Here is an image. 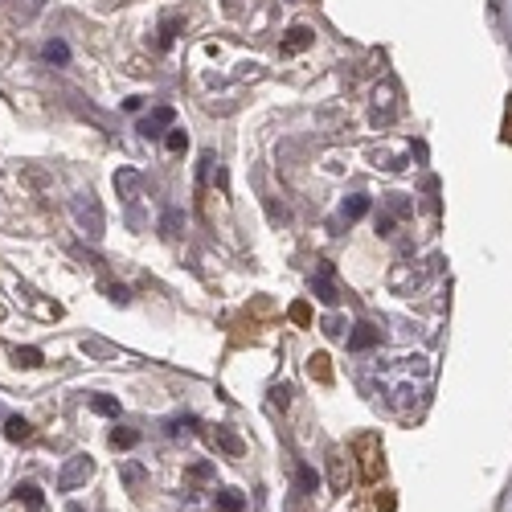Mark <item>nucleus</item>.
Instances as JSON below:
<instances>
[{
    "label": "nucleus",
    "instance_id": "nucleus-24",
    "mask_svg": "<svg viewBox=\"0 0 512 512\" xmlns=\"http://www.w3.org/2000/svg\"><path fill=\"white\" fill-rule=\"evenodd\" d=\"M324 332H328V336H340V332H345V324H340V320L332 316V320H324Z\"/></svg>",
    "mask_w": 512,
    "mask_h": 512
},
{
    "label": "nucleus",
    "instance_id": "nucleus-11",
    "mask_svg": "<svg viewBox=\"0 0 512 512\" xmlns=\"http://www.w3.org/2000/svg\"><path fill=\"white\" fill-rule=\"evenodd\" d=\"M119 476H123L127 488H140V484H144V467H140V463H123V467H119Z\"/></svg>",
    "mask_w": 512,
    "mask_h": 512
},
{
    "label": "nucleus",
    "instance_id": "nucleus-25",
    "mask_svg": "<svg viewBox=\"0 0 512 512\" xmlns=\"http://www.w3.org/2000/svg\"><path fill=\"white\" fill-rule=\"evenodd\" d=\"M504 140L512 144V103H508V119H504Z\"/></svg>",
    "mask_w": 512,
    "mask_h": 512
},
{
    "label": "nucleus",
    "instance_id": "nucleus-18",
    "mask_svg": "<svg viewBox=\"0 0 512 512\" xmlns=\"http://www.w3.org/2000/svg\"><path fill=\"white\" fill-rule=\"evenodd\" d=\"M218 504H222L226 512H238V508H242V496H234V492H222V496H218Z\"/></svg>",
    "mask_w": 512,
    "mask_h": 512
},
{
    "label": "nucleus",
    "instance_id": "nucleus-6",
    "mask_svg": "<svg viewBox=\"0 0 512 512\" xmlns=\"http://www.w3.org/2000/svg\"><path fill=\"white\" fill-rule=\"evenodd\" d=\"M316 295H320L324 304H336V300H340V291H336V283H332V271H328V267H324V271H320V279H316Z\"/></svg>",
    "mask_w": 512,
    "mask_h": 512
},
{
    "label": "nucleus",
    "instance_id": "nucleus-21",
    "mask_svg": "<svg viewBox=\"0 0 512 512\" xmlns=\"http://www.w3.org/2000/svg\"><path fill=\"white\" fill-rule=\"evenodd\" d=\"M377 508H381V512H394V508H398V500H394L390 492H377Z\"/></svg>",
    "mask_w": 512,
    "mask_h": 512
},
{
    "label": "nucleus",
    "instance_id": "nucleus-1",
    "mask_svg": "<svg viewBox=\"0 0 512 512\" xmlns=\"http://www.w3.org/2000/svg\"><path fill=\"white\" fill-rule=\"evenodd\" d=\"M353 451H357V467H361V480L365 484H377L381 472H386V455H381V439L373 431L357 435L353 439Z\"/></svg>",
    "mask_w": 512,
    "mask_h": 512
},
{
    "label": "nucleus",
    "instance_id": "nucleus-4",
    "mask_svg": "<svg viewBox=\"0 0 512 512\" xmlns=\"http://www.w3.org/2000/svg\"><path fill=\"white\" fill-rule=\"evenodd\" d=\"M328 480H332V488H336V492H345V488H349L345 451H340V447H332V451H328Z\"/></svg>",
    "mask_w": 512,
    "mask_h": 512
},
{
    "label": "nucleus",
    "instance_id": "nucleus-14",
    "mask_svg": "<svg viewBox=\"0 0 512 512\" xmlns=\"http://www.w3.org/2000/svg\"><path fill=\"white\" fill-rule=\"evenodd\" d=\"M164 123H173V111H168V107H160V111H156V115H152V119L144 123V132L152 136V132H156V127H164Z\"/></svg>",
    "mask_w": 512,
    "mask_h": 512
},
{
    "label": "nucleus",
    "instance_id": "nucleus-7",
    "mask_svg": "<svg viewBox=\"0 0 512 512\" xmlns=\"http://www.w3.org/2000/svg\"><path fill=\"white\" fill-rule=\"evenodd\" d=\"M213 447H222L226 455H242L246 447H242V439L238 435H230V431H222V426H218V435H213Z\"/></svg>",
    "mask_w": 512,
    "mask_h": 512
},
{
    "label": "nucleus",
    "instance_id": "nucleus-2",
    "mask_svg": "<svg viewBox=\"0 0 512 512\" xmlns=\"http://www.w3.org/2000/svg\"><path fill=\"white\" fill-rule=\"evenodd\" d=\"M87 476H91V459H87V455H74V459L62 467V480H58V488H62V492H70L74 484H82Z\"/></svg>",
    "mask_w": 512,
    "mask_h": 512
},
{
    "label": "nucleus",
    "instance_id": "nucleus-26",
    "mask_svg": "<svg viewBox=\"0 0 512 512\" xmlns=\"http://www.w3.org/2000/svg\"><path fill=\"white\" fill-rule=\"evenodd\" d=\"M312 484H316V476H312L308 467H304V472H300V488H312Z\"/></svg>",
    "mask_w": 512,
    "mask_h": 512
},
{
    "label": "nucleus",
    "instance_id": "nucleus-10",
    "mask_svg": "<svg viewBox=\"0 0 512 512\" xmlns=\"http://www.w3.org/2000/svg\"><path fill=\"white\" fill-rule=\"evenodd\" d=\"M136 443H140V435L127 431V426H115V431H111V447L115 451H127V447H136Z\"/></svg>",
    "mask_w": 512,
    "mask_h": 512
},
{
    "label": "nucleus",
    "instance_id": "nucleus-12",
    "mask_svg": "<svg viewBox=\"0 0 512 512\" xmlns=\"http://www.w3.org/2000/svg\"><path fill=\"white\" fill-rule=\"evenodd\" d=\"M287 316H291V324H300V328H312V308H308L304 300H300V304H291V312H287Z\"/></svg>",
    "mask_w": 512,
    "mask_h": 512
},
{
    "label": "nucleus",
    "instance_id": "nucleus-8",
    "mask_svg": "<svg viewBox=\"0 0 512 512\" xmlns=\"http://www.w3.org/2000/svg\"><path fill=\"white\" fill-rule=\"evenodd\" d=\"M377 345V328H369V324H361L353 336H349V349H373Z\"/></svg>",
    "mask_w": 512,
    "mask_h": 512
},
{
    "label": "nucleus",
    "instance_id": "nucleus-28",
    "mask_svg": "<svg viewBox=\"0 0 512 512\" xmlns=\"http://www.w3.org/2000/svg\"><path fill=\"white\" fill-rule=\"evenodd\" d=\"M70 512H82V508H78V504H70Z\"/></svg>",
    "mask_w": 512,
    "mask_h": 512
},
{
    "label": "nucleus",
    "instance_id": "nucleus-22",
    "mask_svg": "<svg viewBox=\"0 0 512 512\" xmlns=\"http://www.w3.org/2000/svg\"><path fill=\"white\" fill-rule=\"evenodd\" d=\"M95 410H99V414H119V406H115L111 398H95Z\"/></svg>",
    "mask_w": 512,
    "mask_h": 512
},
{
    "label": "nucleus",
    "instance_id": "nucleus-19",
    "mask_svg": "<svg viewBox=\"0 0 512 512\" xmlns=\"http://www.w3.org/2000/svg\"><path fill=\"white\" fill-rule=\"evenodd\" d=\"M46 58H50V62H66V46H62V41H50V46H46Z\"/></svg>",
    "mask_w": 512,
    "mask_h": 512
},
{
    "label": "nucleus",
    "instance_id": "nucleus-13",
    "mask_svg": "<svg viewBox=\"0 0 512 512\" xmlns=\"http://www.w3.org/2000/svg\"><path fill=\"white\" fill-rule=\"evenodd\" d=\"M17 500L29 504V508H41V492H37L33 484H17Z\"/></svg>",
    "mask_w": 512,
    "mask_h": 512
},
{
    "label": "nucleus",
    "instance_id": "nucleus-20",
    "mask_svg": "<svg viewBox=\"0 0 512 512\" xmlns=\"http://www.w3.org/2000/svg\"><path fill=\"white\" fill-rule=\"evenodd\" d=\"M185 144H189L185 132H173V136H168V152H185Z\"/></svg>",
    "mask_w": 512,
    "mask_h": 512
},
{
    "label": "nucleus",
    "instance_id": "nucleus-17",
    "mask_svg": "<svg viewBox=\"0 0 512 512\" xmlns=\"http://www.w3.org/2000/svg\"><path fill=\"white\" fill-rule=\"evenodd\" d=\"M136 185H140L136 173H119V177H115V189H123V193H136Z\"/></svg>",
    "mask_w": 512,
    "mask_h": 512
},
{
    "label": "nucleus",
    "instance_id": "nucleus-3",
    "mask_svg": "<svg viewBox=\"0 0 512 512\" xmlns=\"http://www.w3.org/2000/svg\"><path fill=\"white\" fill-rule=\"evenodd\" d=\"M312 41H316V33H312L308 25H295V29H287V37H283V54H304Z\"/></svg>",
    "mask_w": 512,
    "mask_h": 512
},
{
    "label": "nucleus",
    "instance_id": "nucleus-15",
    "mask_svg": "<svg viewBox=\"0 0 512 512\" xmlns=\"http://www.w3.org/2000/svg\"><path fill=\"white\" fill-rule=\"evenodd\" d=\"M13 361L33 369V365H41V353H37V349H13Z\"/></svg>",
    "mask_w": 512,
    "mask_h": 512
},
{
    "label": "nucleus",
    "instance_id": "nucleus-23",
    "mask_svg": "<svg viewBox=\"0 0 512 512\" xmlns=\"http://www.w3.org/2000/svg\"><path fill=\"white\" fill-rule=\"evenodd\" d=\"M377 234H394V218H390V213H381V218H377Z\"/></svg>",
    "mask_w": 512,
    "mask_h": 512
},
{
    "label": "nucleus",
    "instance_id": "nucleus-27",
    "mask_svg": "<svg viewBox=\"0 0 512 512\" xmlns=\"http://www.w3.org/2000/svg\"><path fill=\"white\" fill-rule=\"evenodd\" d=\"M226 13H238V0H226Z\"/></svg>",
    "mask_w": 512,
    "mask_h": 512
},
{
    "label": "nucleus",
    "instance_id": "nucleus-5",
    "mask_svg": "<svg viewBox=\"0 0 512 512\" xmlns=\"http://www.w3.org/2000/svg\"><path fill=\"white\" fill-rule=\"evenodd\" d=\"M308 377L320 381V386H332V357L328 353H312L308 357Z\"/></svg>",
    "mask_w": 512,
    "mask_h": 512
},
{
    "label": "nucleus",
    "instance_id": "nucleus-9",
    "mask_svg": "<svg viewBox=\"0 0 512 512\" xmlns=\"http://www.w3.org/2000/svg\"><path fill=\"white\" fill-rule=\"evenodd\" d=\"M5 435H9L13 443H25V439L33 435V426H29L25 418H9V422H5Z\"/></svg>",
    "mask_w": 512,
    "mask_h": 512
},
{
    "label": "nucleus",
    "instance_id": "nucleus-16",
    "mask_svg": "<svg viewBox=\"0 0 512 512\" xmlns=\"http://www.w3.org/2000/svg\"><path fill=\"white\" fill-rule=\"evenodd\" d=\"M365 209H369V201H365V197H353V201H345V218L353 222V218H361Z\"/></svg>",
    "mask_w": 512,
    "mask_h": 512
}]
</instances>
